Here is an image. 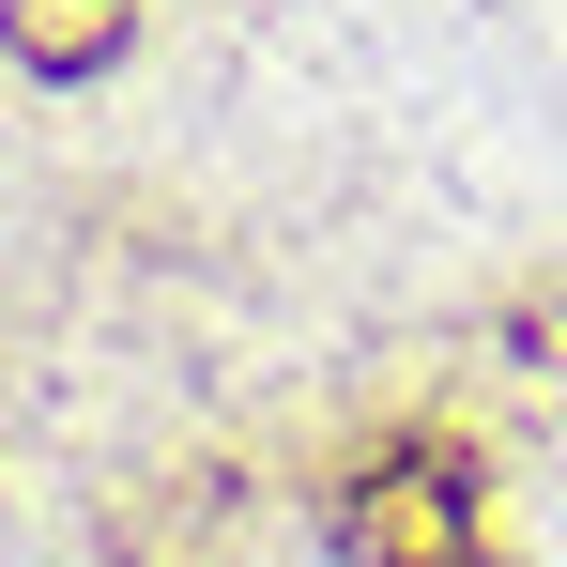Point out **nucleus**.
Instances as JSON below:
<instances>
[{"mask_svg": "<svg viewBox=\"0 0 567 567\" xmlns=\"http://www.w3.org/2000/svg\"><path fill=\"white\" fill-rule=\"evenodd\" d=\"M338 567H475V461L461 445H383L338 475Z\"/></svg>", "mask_w": 567, "mask_h": 567, "instance_id": "f257e3e1", "label": "nucleus"}, {"mask_svg": "<svg viewBox=\"0 0 567 567\" xmlns=\"http://www.w3.org/2000/svg\"><path fill=\"white\" fill-rule=\"evenodd\" d=\"M123 31H138V0H0V47L31 78H93V62H123Z\"/></svg>", "mask_w": 567, "mask_h": 567, "instance_id": "f03ea898", "label": "nucleus"}, {"mask_svg": "<svg viewBox=\"0 0 567 567\" xmlns=\"http://www.w3.org/2000/svg\"><path fill=\"white\" fill-rule=\"evenodd\" d=\"M522 369H537V383H567V307H553V322H522Z\"/></svg>", "mask_w": 567, "mask_h": 567, "instance_id": "7ed1b4c3", "label": "nucleus"}]
</instances>
